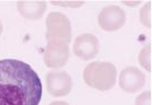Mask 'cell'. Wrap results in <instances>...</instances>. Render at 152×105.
Returning a JSON list of instances; mask_svg holds the SVG:
<instances>
[{
  "mask_svg": "<svg viewBox=\"0 0 152 105\" xmlns=\"http://www.w3.org/2000/svg\"><path fill=\"white\" fill-rule=\"evenodd\" d=\"M41 96V81L29 64L0 60V105H39Z\"/></svg>",
  "mask_w": 152,
  "mask_h": 105,
  "instance_id": "cell-1",
  "label": "cell"
},
{
  "mask_svg": "<svg viewBox=\"0 0 152 105\" xmlns=\"http://www.w3.org/2000/svg\"><path fill=\"white\" fill-rule=\"evenodd\" d=\"M83 80L90 88L109 91L117 80V69L110 62H91L83 71Z\"/></svg>",
  "mask_w": 152,
  "mask_h": 105,
  "instance_id": "cell-2",
  "label": "cell"
},
{
  "mask_svg": "<svg viewBox=\"0 0 152 105\" xmlns=\"http://www.w3.org/2000/svg\"><path fill=\"white\" fill-rule=\"evenodd\" d=\"M47 42H64L70 43L71 41V23L64 13L50 12L46 19Z\"/></svg>",
  "mask_w": 152,
  "mask_h": 105,
  "instance_id": "cell-3",
  "label": "cell"
},
{
  "mask_svg": "<svg viewBox=\"0 0 152 105\" xmlns=\"http://www.w3.org/2000/svg\"><path fill=\"white\" fill-rule=\"evenodd\" d=\"M69 44L64 42H48L43 53V61L48 67L59 69L66 65L69 60Z\"/></svg>",
  "mask_w": 152,
  "mask_h": 105,
  "instance_id": "cell-4",
  "label": "cell"
},
{
  "mask_svg": "<svg viewBox=\"0 0 152 105\" xmlns=\"http://www.w3.org/2000/svg\"><path fill=\"white\" fill-rule=\"evenodd\" d=\"M127 17L122 8L118 6H108L101 10L98 17V23L106 31H117L126 23Z\"/></svg>",
  "mask_w": 152,
  "mask_h": 105,
  "instance_id": "cell-5",
  "label": "cell"
},
{
  "mask_svg": "<svg viewBox=\"0 0 152 105\" xmlns=\"http://www.w3.org/2000/svg\"><path fill=\"white\" fill-rule=\"evenodd\" d=\"M47 90L52 96L60 97L68 95L72 88L71 76L64 71H51L46 77Z\"/></svg>",
  "mask_w": 152,
  "mask_h": 105,
  "instance_id": "cell-6",
  "label": "cell"
},
{
  "mask_svg": "<svg viewBox=\"0 0 152 105\" xmlns=\"http://www.w3.org/2000/svg\"><path fill=\"white\" fill-rule=\"evenodd\" d=\"M73 53L82 60H91L93 59L99 52V41L96 35L91 33L80 34L75 40L72 46Z\"/></svg>",
  "mask_w": 152,
  "mask_h": 105,
  "instance_id": "cell-7",
  "label": "cell"
},
{
  "mask_svg": "<svg viewBox=\"0 0 152 105\" xmlns=\"http://www.w3.org/2000/svg\"><path fill=\"white\" fill-rule=\"evenodd\" d=\"M119 85L124 92L135 93L145 85V76L138 67H128L120 74Z\"/></svg>",
  "mask_w": 152,
  "mask_h": 105,
  "instance_id": "cell-8",
  "label": "cell"
},
{
  "mask_svg": "<svg viewBox=\"0 0 152 105\" xmlns=\"http://www.w3.org/2000/svg\"><path fill=\"white\" fill-rule=\"evenodd\" d=\"M19 13L28 20H39L47 10V2L42 0H21L17 2Z\"/></svg>",
  "mask_w": 152,
  "mask_h": 105,
  "instance_id": "cell-9",
  "label": "cell"
},
{
  "mask_svg": "<svg viewBox=\"0 0 152 105\" xmlns=\"http://www.w3.org/2000/svg\"><path fill=\"white\" fill-rule=\"evenodd\" d=\"M139 63L140 65L143 67L144 70L148 72L152 71V64H151V46H148L143 48L139 53Z\"/></svg>",
  "mask_w": 152,
  "mask_h": 105,
  "instance_id": "cell-10",
  "label": "cell"
},
{
  "mask_svg": "<svg viewBox=\"0 0 152 105\" xmlns=\"http://www.w3.org/2000/svg\"><path fill=\"white\" fill-rule=\"evenodd\" d=\"M151 8L152 4L148 2L144 6L143 8L140 10V21L143 25H145L147 28H152V22H151Z\"/></svg>",
  "mask_w": 152,
  "mask_h": 105,
  "instance_id": "cell-11",
  "label": "cell"
},
{
  "mask_svg": "<svg viewBox=\"0 0 152 105\" xmlns=\"http://www.w3.org/2000/svg\"><path fill=\"white\" fill-rule=\"evenodd\" d=\"M135 105H152L151 92H144L135 98Z\"/></svg>",
  "mask_w": 152,
  "mask_h": 105,
  "instance_id": "cell-12",
  "label": "cell"
},
{
  "mask_svg": "<svg viewBox=\"0 0 152 105\" xmlns=\"http://www.w3.org/2000/svg\"><path fill=\"white\" fill-rule=\"evenodd\" d=\"M50 105H69L67 102H64V101H56V102H52Z\"/></svg>",
  "mask_w": 152,
  "mask_h": 105,
  "instance_id": "cell-13",
  "label": "cell"
},
{
  "mask_svg": "<svg viewBox=\"0 0 152 105\" xmlns=\"http://www.w3.org/2000/svg\"><path fill=\"white\" fill-rule=\"evenodd\" d=\"M2 29H4V27H2V23H1V21H0V35L2 33Z\"/></svg>",
  "mask_w": 152,
  "mask_h": 105,
  "instance_id": "cell-14",
  "label": "cell"
}]
</instances>
